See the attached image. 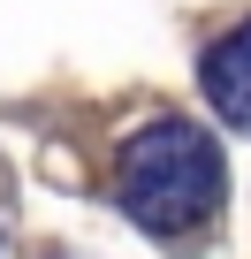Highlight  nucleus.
<instances>
[{
    "mask_svg": "<svg viewBox=\"0 0 251 259\" xmlns=\"http://www.w3.org/2000/svg\"><path fill=\"white\" fill-rule=\"evenodd\" d=\"M114 198L137 229L153 236H183L198 229L213 206H221V145L206 138L198 122L183 114H160L145 122L114 160Z\"/></svg>",
    "mask_w": 251,
    "mask_h": 259,
    "instance_id": "nucleus-1",
    "label": "nucleus"
},
{
    "mask_svg": "<svg viewBox=\"0 0 251 259\" xmlns=\"http://www.w3.org/2000/svg\"><path fill=\"white\" fill-rule=\"evenodd\" d=\"M206 99L221 122L251 130V23H236L228 38L206 46Z\"/></svg>",
    "mask_w": 251,
    "mask_h": 259,
    "instance_id": "nucleus-2",
    "label": "nucleus"
}]
</instances>
